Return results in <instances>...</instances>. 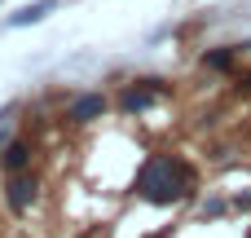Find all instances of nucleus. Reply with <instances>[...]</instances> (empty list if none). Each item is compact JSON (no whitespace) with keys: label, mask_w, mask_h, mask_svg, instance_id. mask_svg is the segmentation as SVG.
<instances>
[{"label":"nucleus","mask_w":251,"mask_h":238,"mask_svg":"<svg viewBox=\"0 0 251 238\" xmlns=\"http://www.w3.org/2000/svg\"><path fill=\"white\" fill-rule=\"evenodd\" d=\"M137 190H141V199H150V203H176V199L190 190V177H185L181 163H172V159L159 155V159H150V163L141 168Z\"/></svg>","instance_id":"1"},{"label":"nucleus","mask_w":251,"mask_h":238,"mask_svg":"<svg viewBox=\"0 0 251 238\" xmlns=\"http://www.w3.org/2000/svg\"><path fill=\"white\" fill-rule=\"evenodd\" d=\"M150 97H154V88H128L124 93V110H141V106H150Z\"/></svg>","instance_id":"6"},{"label":"nucleus","mask_w":251,"mask_h":238,"mask_svg":"<svg viewBox=\"0 0 251 238\" xmlns=\"http://www.w3.org/2000/svg\"><path fill=\"white\" fill-rule=\"evenodd\" d=\"M57 9V0H35V4H26V9H18L13 18H9V26H26V22H40V18H49Z\"/></svg>","instance_id":"4"},{"label":"nucleus","mask_w":251,"mask_h":238,"mask_svg":"<svg viewBox=\"0 0 251 238\" xmlns=\"http://www.w3.org/2000/svg\"><path fill=\"white\" fill-rule=\"evenodd\" d=\"M207 62H212V66H229V62H234V53H229V49H221V53H212Z\"/></svg>","instance_id":"7"},{"label":"nucleus","mask_w":251,"mask_h":238,"mask_svg":"<svg viewBox=\"0 0 251 238\" xmlns=\"http://www.w3.org/2000/svg\"><path fill=\"white\" fill-rule=\"evenodd\" d=\"M4 199H9V208H13V212H26V208H31V199H35V181H31V177H13Z\"/></svg>","instance_id":"2"},{"label":"nucleus","mask_w":251,"mask_h":238,"mask_svg":"<svg viewBox=\"0 0 251 238\" xmlns=\"http://www.w3.org/2000/svg\"><path fill=\"white\" fill-rule=\"evenodd\" d=\"M101 110H106V102H101L97 93H88V97H75V102H71V119H75V124H88V119H97Z\"/></svg>","instance_id":"3"},{"label":"nucleus","mask_w":251,"mask_h":238,"mask_svg":"<svg viewBox=\"0 0 251 238\" xmlns=\"http://www.w3.org/2000/svg\"><path fill=\"white\" fill-rule=\"evenodd\" d=\"M26 159H31V146H26V141H13V146L4 150V168H9V172H22Z\"/></svg>","instance_id":"5"}]
</instances>
